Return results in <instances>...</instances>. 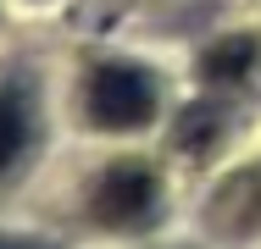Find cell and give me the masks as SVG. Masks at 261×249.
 Listing matches in <instances>:
<instances>
[{"label":"cell","instance_id":"277c9868","mask_svg":"<svg viewBox=\"0 0 261 249\" xmlns=\"http://www.w3.org/2000/svg\"><path fill=\"white\" fill-rule=\"evenodd\" d=\"M250 61H256V45H250V39H222V45L200 61V72H206L211 83H228V78H239Z\"/></svg>","mask_w":261,"mask_h":249},{"label":"cell","instance_id":"7a4b0ae2","mask_svg":"<svg viewBox=\"0 0 261 249\" xmlns=\"http://www.w3.org/2000/svg\"><path fill=\"white\" fill-rule=\"evenodd\" d=\"M89 210L100 216L106 227H134V222H145V216L156 210V172L139 166V161H117V166H106L100 183H95Z\"/></svg>","mask_w":261,"mask_h":249},{"label":"cell","instance_id":"3957f363","mask_svg":"<svg viewBox=\"0 0 261 249\" xmlns=\"http://www.w3.org/2000/svg\"><path fill=\"white\" fill-rule=\"evenodd\" d=\"M28 133H34V116H28V100L17 89H0V172L28 149Z\"/></svg>","mask_w":261,"mask_h":249},{"label":"cell","instance_id":"5b68a950","mask_svg":"<svg viewBox=\"0 0 261 249\" xmlns=\"http://www.w3.org/2000/svg\"><path fill=\"white\" fill-rule=\"evenodd\" d=\"M0 249H28V244H0Z\"/></svg>","mask_w":261,"mask_h":249},{"label":"cell","instance_id":"6da1fadb","mask_svg":"<svg viewBox=\"0 0 261 249\" xmlns=\"http://www.w3.org/2000/svg\"><path fill=\"white\" fill-rule=\"evenodd\" d=\"M89 116L111 128V133H128V128H145L156 116V83L139 72V67H122V61H106L89 72Z\"/></svg>","mask_w":261,"mask_h":249}]
</instances>
